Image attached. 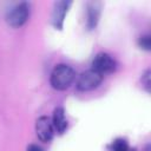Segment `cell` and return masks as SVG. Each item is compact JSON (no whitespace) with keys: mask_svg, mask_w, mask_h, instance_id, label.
<instances>
[{"mask_svg":"<svg viewBox=\"0 0 151 151\" xmlns=\"http://www.w3.org/2000/svg\"><path fill=\"white\" fill-rule=\"evenodd\" d=\"M31 5L29 2L22 1L12 6L6 12V21L12 27H21L29 18Z\"/></svg>","mask_w":151,"mask_h":151,"instance_id":"7a4b0ae2","label":"cell"},{"mask_svg":"<svg viewBox=\"0 0 151 151\" xmlns=\"http://www.w3.org/2000/svg\"><path fill=\"white\" fill-rule=\"evenodd\" d=\"M101 13V4L98 1H90L86 5V13H85V19H86V27L88 29H93L97 27L99 22Z\"/></svg>","mask_w":151,"mask_h":151,"instance_id":"52a82bcc","label":"cell"},{"mask_svg":"<svg viewBox=\"0 0 151 151\" xmlns=\"http://www.w3.org/2000/svg\"><path fill=\"white\" fill-rule=\"evenodd\" d=\"M71 5H72V1H67V0L54 2L52 8V14H51V22L55 29H63L65 17Z\"/></svg>","mask_w":151,"mask_h":151,"instance_id":"5b68a950","label":"cell"},{"mask_svg":"<svg viewBox=\"0 0 151 151\" xmlns=\"http://www.w3.org/2000/svg\"><path fill=\"white\" fill-rule=\"evenodd\" d=\"M142 85L144 86V88L150 92V87H151V81H150V70H145V72L142 74Z\"/></svg>","mask_w":151,"mask_h":151,"instance_id":"8fae6325","label":"cell"},{"mask_svg":"<svg viewBox=\"0 0 151 151\" xmlns=\"http://www.w3.org/2000/svg\"><path fill=\"white\" fill-rule=\"evenodd\" d=\"M52 120V124H53V127H54V131L58 132V133H64L67 129V119H66V116H65V111L63 107H57L54 111H53V116L51 118Z\"/></svg>","mask_w":151,"mask_h":151,"instance_id":"ba28073f","label":"cell"},{"mask_svg":"<svg viewBox=\"0 0 151 151\" xmlns=\"http://www.w3.org/2000/svg\"><path fill=\"white\" fill-rule=\"evenodd\" d=\"M103 77L100 73H98L94 70H86L84 72H81L77 79V88L79 91L86 92V91H92L94 88H97L100 83L103 81Z\"/></svg>","mask_w":151,"mask_h":151,"instance_id":"3957f363","label":"cell"},{"mask_svg":"<svg viewBox=\"0 0 151 151\" xmlns=\"http://www.w3.org/2000/svg\"><path fill=\"white\" fill-rule=\"evenodd\" d=\"M116 67H117V63L113 59V57L110 55L109 53L100 52V53L96 54V57L93 58L92 70L97 71L101 76L107 74V73H112L116 70Z\"/></svg>","mask_w":151,"mask_h":151,"instance_id":"277c9868","label":"cell"},{"mask_svg":"<svg viewBox=\"0 0 151 151\" xmlns=\"http://www.w3.org/2000/svg\"><path fill=\"white\" fill-rule=\"evenodd\" d=\"M109 149L110 151H130L131 150L127 140L124 138H116L114 140H112Z\"/></svg>","mask_w":151,"mask_h":151,"instance_id":"9c48e42d","label":"cell"},{"mask_svg":"<svg viewBox=\"0 0 151 151\" xmlns=\"http://www.w3.org/2000/svg\"><path fill=\"white\" fill-rule=\"evenodd\" d=\"M138 46L144 51L151 50V37L150 34H143L138 38Z\"/></svg>","mask_w":151,"mask_h":151,"instance_id":"30bf717a","label":"cell"},{"mask_svg":"<svg viewBox=\"0 0 151 151\" xmlns=\"http://www.w3.org/2000/svg\"><path fill=\"white\" fill-rule=\"evenodd\" d=\"M35 133L44 143H50L54 136V127L52 120L47 116H41L35 122Z\"/></svg>","mask_w":151,"mask_h":151,"instance_id":"8992f818","label":"cell"},{"mask_svg":"<svg viewBox=\"0 0 151 151\" xmlns=\"http://www.w3.org/2000/svg\"><path fill=\"white\" fill-rule=\"evenodd\" d=\"M26 151H42V149L40 146L35 145V144H31V145L27 146V150Z\"/></svg>","mask_w":151,"mask_h":151,"instance_id":"7c38bea8","label":"cell"},{"mask_svg":"<svg viewBox=\"0 0 151 151\" xmlns=\"http://www.w3.org/2000/svg\"><path fill=\"white\" fill-rule=\"evenodd\" d=\"M76 73L74 70L66 64H59L57 65L50 76V84L54 90L64 91L71 86V84L74 81Z\"/></svg>","mask_w":151,"mask_h":151,"instance_id":"6da1fadb","label":"cell"}]
</instances>
